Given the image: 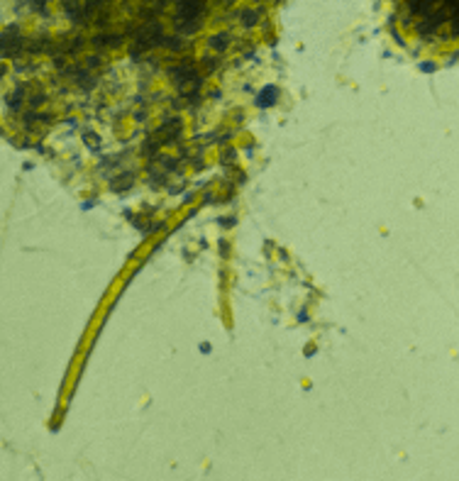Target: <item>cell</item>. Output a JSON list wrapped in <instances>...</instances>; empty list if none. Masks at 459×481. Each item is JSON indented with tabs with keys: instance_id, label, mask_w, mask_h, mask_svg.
<instances>
[{
	"instance_id": "1",
	"label": "cell",
	"mask_w": 459,
	"mask_h": 481,
	"mask_svg": "<svg viewBox=\"0 0 459 481\" xmlns=\"http://www.w3.org/2000/svg\"><path fill=\"white\" fill-rule=\"evenodd\" d=\"M398 32L425 57L459 52V0H398Z\"/></svg>"
}]
</instances>
